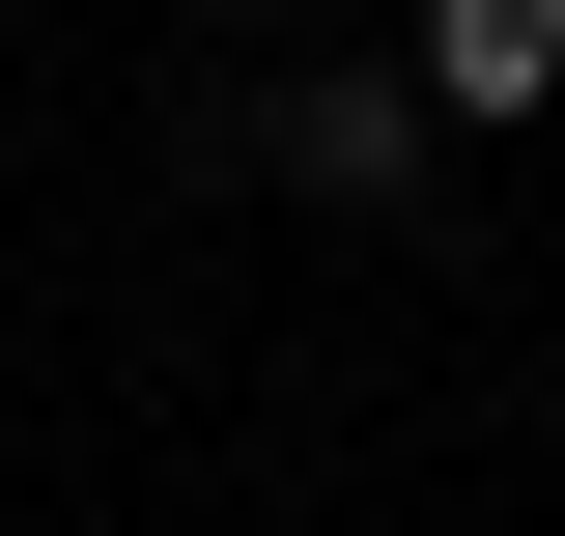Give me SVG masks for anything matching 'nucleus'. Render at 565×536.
<instances>
[{
    "label": "nucleus",
    "mask_w": 565,
    "mask_h": 536,
    "mask_svg": "<svg viewBox=\"0 0 565 536\" xmlns=\"http://www.w3.org/2000/svg\"><path fill=\"white\" fill-rule=\"evenodd\" d=\"M565 85V0H424V114H537Z\"/></svg>",
    "instance_id": "nucleus-1"
},
{
    "label": "nucleus",
    "mask_w": 565,
    "mask_h": 536,
    "mask_svg": "<svg viewBox=\"0 0 565 536\" xmlns=\"http://www.w3.org/2000/svg\"><path fill=\"white\" fill-rule=\"evenodd\" d=\"M282 170H311V199H396V170H424V85H367V57L282 85Z\"/></svg>",
    "instance_id": "nucleus-2"
},
{
    "label": "nucleus",
    "mask_w": 565,
    "mask_h": 536,
    "mask_svg": "<svg viewBox=\"0 0 565 536\" xmlns=\"http://www.w3.org/2000/svg\"><path fill=\"white\" fill-rule=\"evenodd\" d=\"M226 29H311V0H226Z\"/></svg>",
    "instance_id": "nucleus-3"
}]
</instances>
